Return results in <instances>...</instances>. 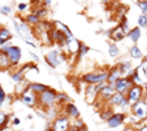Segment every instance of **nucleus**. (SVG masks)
Wrapping results in <instances>:
<instances>
[{
  "label": "nucleus",
  "instance_id": "obj_40",
  "mask_svg": "<svg viewBox=\"0 0 147 131\" xmlns=\"http://www.w3.org/2000/svg\"><path fill=\"white\" fill-rule=\"evenodd\" d=\"M140 131H147V125H144V127H143V128H141Z\"/></svg>",
  "mask_w": 147,
  "mask_h": 131
},
{
  "label": "nucleus",
  "instance_id": "obj_4",
  "mask_svg": "<svg viewBox=\"0 0 147 131\" xmlns=\"http://www.w3.org/2000/svg\"><path fill=\"white\" fill-rule=\"evenodd\" d=\"M55 99H56V93L53 90H49L47 88L44 93L40 94V100H41V103L44 106H52L53 102H55Z\"/></svg>",
  "mask_w": 147,
  "mask_h": 131
},
{
  "label": "nucleus",
  "instance_id": "obj_39",
  "mask_svg": "<svg viewBox=\"0 0 147 131\" xmlns=\"http://www.w3.org/2000/svg\"><path fill=\"white\" fill-rule=\"evenodd\" d=\"M124 131H136V130H134V128H125Z\"/></svg>",
  "mask_w": 147,
  "mask_h": 131
},
{
  "label": "nucleus",
  "instance_id": "obj_9",
  "mask_svg": "<svg viewBox=\"0 0 147 131\" xmlns=\"http://www.w3.org/2000/svg\"><path fill=\"white\" fill-rule=\"evenodd\" d=\"M46 61H47V63L50 65V66H57L59 62L63 61V57H62V56H57L56 52H50V53H47Z\"/></svg>",
  "mask_w": 147,
  "mask_h": 131
},
{
  "label": "nucleus",
  "instance_id": "obj_38",
  "mask_svg": "<svg viewBox=\"0 0 147 131\" xmlns=\"http://www.w3.org/2000/svg\"><path fill=\"white\" fill-rule=\"evenodd\" d=\"M19 122H21V121L18 120V118H15V120H13V124H15V125H19Z\"/></svg>",
  "mask_w": 147,
  "mask_h": 131
},
{
  "label": "nucleus",
  "instance_id": "obj_30",
  "mask_svg": "<svg viewBox=\"0 0 147 131\" xmlns=\"http://www.w3.org/2000/svg\"><path fill=\"white\" fill-rule=\"evenodd\" d=\"M87 50H88V49H87V46H84V44H81V49H80V55L82 56V55H84L85 52H87Z\"/></svg>",
  "mask_w": 147,
  "mask_h": 131
},
{
  "label": "nucleus",
  "instance_id": "obj_17",
  "mask_svg": "<svg viewBox=\"0 0 147 131\" xmlns=\"http://www.w3.org/2000/svg\"><path fill=\"white\" fill-rule=\"evenodd\" d=\"M140 34H141V32H140V28H134V30L129 31L128 35H129V38H131L132 41H137V40L140 38Z\"/></svg>",
  "mask_w": 147,
  "mask_h": 131
},
{
  "label": "nucleus",
  "instance_id": "obj_42",
  "mask_svg": "<svg viewBox=\"0 0 147 131\" xmlns=\"http://www.w3.org/2000/svg\"><path fill=\"white\" fill-rule=\"evenodd\" d=\"M50 131H53V130H50Z\"/></svg>",
  "mask_w": 147,
  "mask_h": 131
},
{
  "label": "nucleus",
  "instance_id": "obj_15",
  "mask_svg": "<svg viewBox=\"0 0 147 131\" xmlns=\"http://www.w3.org/2000/svg\"><path fill=\"white\" fill-rule=\"evenodd\" d=\"M110 100H112V105H119L121 106V103L125 100V97H124V94H122V93H115L113 97Z\"/></svg>",
  "mask_w": 147,
  "mask_h": 131
},
{
  "label": "nucleus",
  "instance_id": "obj_36",
  "mask_svg": "<svg viewBox=\"0 0 147 131\" xmlns=\"http://www.w3.org/2000/svg\"><path fill=\"white\" fill-rule=\"evenodd\" d=\"M18 7H19L21 10H24V9L27 7V3H19V6H18Z\"/></svg>",
  "mask_w": 147,
  "mask_h": 131
},
{
  "label": "nucleus",
  "instance_id": "obj_7",
  "mask_svg": "<svg viewBox=\"0 0 147 131\" xmlns=\"http://www.w3.org/2000/svg\"><path fill=\"white\" fill-rule=\"evenodd\" d=\"M69 128V120L66 116H60L53 124V131H68Z\"/></svg>",
  "mask_w": 147,
  "mask_h": 131
},
{
  "label": "nucleus",
  "instance_id": "obj_13",
  "mask_svg": "<svg viewBox=\"0 0 147 131\" xmlns=\"http://www.w3.org/2000/svg\"><path fill=\"white\" fill-rule=\"evenodd\" d=\"M124 35H125V31H124V28H122V27H116L112 31V38L116 40V41L122 40V38H124Z\"/></svg>",
  "mask_w": 147,
  "mask_h": 131
},
{
  "label": "nucleus",
  "instance_id": "obj_24",
  "mask_svg": "<svg viewBox=\"0 0 147 131\" xmlns=\"http://www.w3.org/2000/svg\"><path fill=\"white\" fill-rule=\"evenodd\" d=\"M112 116H113V115H112V112H110V111H107V112L102 113V120H105V121H109Z\"/></svg>",
  "mask_w": 147,
  "mask_h": 131
},
{
  "label": "nucleus",
  "instance_id": "obj_3",
  "mask_svg": "<svg viewBox=\"0 0 147 131\" xmlns=\"http://www.w3.org/2000/svg\"><path fill=\"white\" fill-rule=\"evenodd\" d=\"M105 80H109V75L106 72H103V74H88V75L84 77V81L90 82V84H99V82L102 84V81H105Z\"/></svg>",
  "mask_w": 147,
  "mask_h": 131
},
{
  "label": "nucleus",
  "instance_id": "obj_25",
  "mask_svg": "<svg viewBox=\"0 0 147 131\" xmlns=\"http://www.w3.org/2000/svg\"><path fill=\"white\" fill-rule=\"evenodd\" d=\"M27 21L31 22V24H38V16H37V15H31V16L27 18Z\"/></svg>",
  "mask_w": 147,
  "mask_h": 131
},
{
  "label": "nucleus",
  "instance_id": "obj_34",
  "mask_svg": "<svg viewBox=\"0 0 147 131\" xmlns=\"http://www.w3.org/2000/svg\"><path fill=\"white\" fill-rule=\"evenodd\" d=\"M57 99H59V100H68V97L65 96V94H59V96H57Z\"/></svg>",
  "mask_w": 147,
  "mask_h": 131
},
{
  "label": "nucleus",
  "instance_id": "obj_22",
  "mask_svg": "<svg viewBox=\"0 0 147 131\" xmlns=\"http://www.w3.org/2000/svg\"><path fill=\"white\" fill-rule=\"evenodd\" d=\"M138 25L140 27H147V15L143 14L140 18H138Z\"/></svg>",
  "mask_w": 147,
  "mask_h": 131
},
{
  "label": "nucleus",
  "instance_id": "obj_33",
  "mask_svg": "<svg viewBox=\"0 0 147 131\" xmlns=\"http://www.w3.org/2000/svg\"><path fill=\"white\" fill-rule=\"evenodd\" d=\"M5 120H6V115H5V113H2V115H0V122H2V125L5 124Z\"/></svg>",
  "mask_w": 147,
  "mask_h": 131
},
{
  "label": "nucleus",
  "instance_id": "obj_1",
  "mask_svg": "<svg viewBox=\"0 0 147 131\" xmlns=\"http://www.w3.org/2000/svg\"><path fill=\"white\" fill-rule=\"evenodd\" d=\"M132 112L137 116V120H144V118H147V105L144 102L132 105Z\"/></svg>",
  "mask_w": 147,
  "mask_h": 131
},
{
  "label": "nucleus",
  "instance_id": "obj_8",
  "mask_svg": "<svg viewBox=\"0 0 147 131\" xmlns=\"http://www.w3.org/2000/svg\"><path fill=\"white\" fill-rule=\"evenodd\" d=\"M22 100H24V103L25 105H28V106H34L35 105V102H37V97H35V93L32 91V90H27V91H24L22 93Z\"/></svg>",
  "mask_w": 147,
  "mask_h": 131
},
{
  "label": "nucleus",
  "instance_id": "obj_10",
  "mask_svg": "<svg viewBox=\"0 0 147 131\" xmlns=\"http://www.w3.org/2000/svg\"><path fill=\"white\" fill-rule=\"evenodd\" d=\"M124 121H125V115H122V113H115V115L107 121V125H109L110 128H115V127L121 125Z\"/></svg>",
  "mask_w": 147,
  "mask_h": 131
},
{
  "label": "nucleus",
  "instance_id": "obj_32",
  "mask_svg": "<svg viewBox=\"0 0 147 131\" xmlns=\"http://www.w3.org/2000/svg\"><path fill=\"white\" fill-rule=\"evenodd\" d=\"M2 14H6V15H9V14H10V9L3 6V7H2Z\"/></svg>",
  "mask_w": 147,
  "mask_h": 131
},
{
  "label": "nucleus",
  "instance_id": "obj_14",
  "mask_svg": "<svg viewBox=\"0 0 147 131\" xmlns=\"http://www.w3.org/2000/svg\"><path fill=\"white\" fill-rule=\"evenodd\" d=\"M121 75V69L119 68H115L113 71H112V72H110L109 74V82H110V86H112L113 84V82H115V84H116V82H118V77Z\"/></svg>",
  "mask_w": 147,
  "mask_h": 131
},
{
  "label": "nucleus",
  "instance_id": "obj_2",
  "mask_svg": "<svg viewBox=\"0 0 147 131\" xmlns=\"http://www.w3.org/2000/svg\"><path fill=\"white\" fill-rule=\"evenodd\" d=\"M131 84H132V80H129V78H119L118 82L115 84V88H116L118 93H122V94H124L127 90L129 91V90L132 88Z\"/></svg>",
  "mask_w": 147,
  "mask_h": 131
},
{
  "label": "nucleus",
  "instance_id": "obj_16",
  "mask_svg": "<svg viewBox=\"0 0 147 131\" xmlns=\"http://www.w3.org/2000/svg\"><path fill=\"white\" fill-rule=\"evenodd\" d=\"M129 53H131V56H132L134 59H141V57H143V53L140 52V49H138L137 46H132L131 50H129Z\"/></svg>",
  "mask_w": 147,
  "mask_h": 131
},
{
  "label": "nucleus",
  "instance_id": "obj_19",
  "mask_svg": "<svg viewBox=\"0 0 147 131\" xmlns=\"http://www.w3.org/2000/svg\"><path fill=\"white\" fill-rule=\"evenodd\" d=\"M9 38H10V32L2 28V31H0V41H2V44H5V40H9Z\"/></svg>",
  "mask_w": 147,
  "mask_h": 131
},
{
  "label": "nucleus",
  "instance_id": "obj_18",
  "mask_svg": "<svg viewBox=\"0 0 147 131\" xmlns=\"http://www.w3.org/2000/svg\"><path fill=\"white\" fill-rule=\"evenodd\" d=\"M30 90H32V91H38V93H44L47 88L44 87V86H41V84H30V87H28Z\"/></svg>",
  "mask_w": 147,
  "mask_h": 131
},
{
  "label": "nucleus",
  "instance_id": "obj_5",
  "mask_svg": "<svg viewBox=\"0 0 147 131\" xmlns=\"http://www.w3.org/2000/svg\"><path fill=\"white\" fill-rule=\"evenodd\" d=\"M3 53L7 55V57L10 59V62H12V63H18V62H19V59H21V50L18 49V47H15V46L7 47V49H6Z\"/></svg>",
  "mask_w": 147,
  "mask_h": 131
},
{
  "label": "nucleus",
  "instance_id": "obj_29",
  "mask_svg": "<svg viewBox=\"0 0 147 131\" xmlns=\"http://www.w3.org/2000/svg\"><path fill=\"white\" fill-rule=\"evenodd\" d=\"M138 6H140L144 12H147V2H138Z\"/></svg>",
  "mask_w": 147,
  "mask_h": 131
},
{
  "label": "nucleus",
  "instance_id": "obj_26",
  "mask_svg": "<svg viewBox=\"0 0 147 131\" xmlns=\"http://www.w3.org/2000/svg\"><path fill=\"white\" fill-rule=\"evenodd\" d=\"M21 78H22V72H18V74L12 75V80H13V82H21Z\"/></svg>",
  "mask_w": 147,
  "mask_h": 131
},
{
  "label": "nucleus",
  "instance_id": "obj_41",
  "mask_svg": "<svg viewBox=\"0 0 147 131\" xmlns=\"http://www.w3.org/2000/svg\"><path fill=\"white\" fill-rule=\"evenodd\" d=\"M146 15H147V12H146Z\"/></svg>",
  "mask_w": 147,
  "mask_h": 131
},
{
  "label": "nucleus",
  "instance_id": "obj_20",
  "mask_svg": "<svg viewBox=\"0 0 147 131\" xmlns=\"http://www.w3.org/2000/svg\"><path fill=\"white\" fill-rule=\"evenodd\" d=\"M9 62H10V59L7 57V55L2 52V55H0V65H2V68L7 66V65H9Z\"/></svg>",
  "mask_w": 147,
  "mask_h": 131
},
{
  "label": "nucleus",
  "instance_id": "obj_12",
  "mask_svg": "<svg viewBox=\"0 0 147 131\" xmlns=\"http://www.w3.org/2000/svg\"><path fill=\"white\" fill-rule=\"evenodd\" d=\"M100 94H102L103 99H112L113 94H115V93H113V86H105V87L102 88Z\"/></svg>",
  "mask_w": 147,
  "mask_h": 131
},
{
  "label": "nucleus",
  "instance_id": "obj_31",
  "mask_svg": "<svg viewBox=\"0 0 147 131\" xmlns=\"http://www.w3.org/2000/svg\"><path fill=\"white\" fill-rule=\"evenodd\" d=\"M0 102L5 103V91L3 90H0Z\"/></svg>",
  "mask_w": 147,
  "mask_h": 131
},
{
  "label": "nucleus",
  "instance_id": "obj_37",
  "mask_svg": "<svg viewBox=\"0 0 147 131\" xmlns=\"http://www.w3.org/2000/svg\"><path fill=\"white\" fill-rule=\"evenodd\" d=\"M127 103H128V100L125 99L124 102H122V103H121V106H122V108H127Z\"/></svg>",
  "mask_w": 147,
  "mask_h": 131
},
{
  "label": "nucleus",
  "instance_id": "obj_6",
  "mask_svg": "<svg viewBox=\"0 0 147 131\" xmlns=\"http://www.w3.org/2000/svg\"><path fill=\"white\" fill-rule=\"evenodd\" d=\"M140 99H141V88L138 86H132V88L128 91V102L136 105L140 102Z\"/></svg>",
  "mask_w": 147,
  "mask_h": 131
},
{
  "label": "nucleus",
  "instance_id": "obj_21",
  "mask_svg": "<svg viewBox=\"0 0 147 131\" xmlns=\"http://www.w3.org/2000/svg\"><path fill=\"white\" fill-rule=\"evenodd\" d=\"M68 112H69V115H72V116H75V118H78L80 116V112H78V109L75 108L74 105H68Z\"/></svg>",
  "mask_w": 147,
  "mask_h": 131
},
{
  "label": "nucleus",
  "instance_id": "obj_27",
  "mask_svg": "<svg viewBox=\"0 0 147 131\" xmlns=\"http://www.w3.org/2000/svg\"><path fill=\"white\" fill-rule=\"evenodd\" d=\"M132 82H134V84H140V82H141V80H140V77H138V74L137 72H134L132 74Z\"/></svg>",
  "mask_w": 147,
  "mask_h": 131
},
{
  "label": "nucleus",
  "instance_id": "obj_11",
  "mask_svg": "<svg viewBox=\"0 0 147 131\" xmlns=\"http://www.w3.org/2000/svg\"><path fill=\"white\" fill-rule=\"evenodd\" d=\"M68 49H69V52L71 53H75V52H78L80 49H81V43L78 41V40H75V38H68Z\"/></svg>",
  "mask_w": 147,
  "mask_h": 131
},
{
  "label": "nucleus",
  "instance_id": "obj_23",
  "mask_svg": "<svg viewBox=\"0 0 147 131\" xmlns=\"http://www.w3.org/2000/svg\"><path fill=\"white\" fill-rule=\"evenodd\" d=\"M109 55L112 56V57H115V56L118 55V47H116L115 44H110V46H109Z\"/></svg>",
  "mask_w": 147,
  "mask_h": 131
},
{
  "label": "nucleus",
  "instance_id": "obj_35",
  "mask_svg": "<svg viewBox=\"0 0 147 131\" xmlns=\"http://www.w3.org/2000/svg\"><path fill=\"white\" fill-rule=\"evenodd\" d=\"M46 15V10H38L37 12V16H44Z\"/></svg>",
  "mask_w": 147,
  "mask_h": 131
},
{
  "label": "nucleus",
  "instance_id": "obj_28",
  "mask_svg": "<svg viewBox=\"0 0 147 131\" xmlns=\"http://www.w3.org/2000/svg\"><path fill=\"white\" fill-rule=\"evenodd\" d=\"M140 69L143 71V72H144V75L147 77V61H144V62H143V65L140 66Z\"/></svg>",
  "mask_w": 147,
  "mask_h": 131
}]
</instances>
